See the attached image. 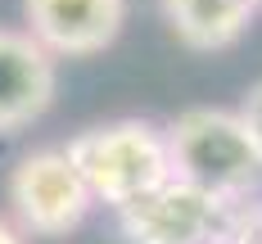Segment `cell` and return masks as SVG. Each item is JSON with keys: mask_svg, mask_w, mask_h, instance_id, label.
Masks as SVG:
<instances>
[{"mask_svg": "<svg viewBox=\"0 0 262 244\" xmlns=\"http://www.w3.org/2000/svg\"><path fill=\"white\" fill-rule=\"evenodd\" d=\"M0 244H27V235L9 221V217H0Z\"/></svg>", "mask_w": 262, "mask_h": 244, "instance_id": "obj_10", "label": "cell"}, {"mask_svg": "<svg viewBox=\"0 0 262 244\" xmlns=\"http://www.w3.org/2000/svg\"><path fill=\"white\" fill-rule=\"evenodd\" d=\"M217 244H222V240H217Z\"/></svg>", "mask_w": 262, "mask_h": 244, "instance_id": "obj_11", "label": "cell"}, {"mask_svg": "<svg viewBox=\"0 0 262 244\" xmlns=\"http://www.w3.org/2000/svg\"><path fill=\"white\" fill-rule=\"evenodd\" d=\"M59 68L23 27H0V136L32 127L54 104Z\"/></svg>", "mask_w": 262, "mask_h": 244, "instance_id": "obj_6", "label": "cell"}, {"mask_svg": "<svg viewBox=\"0 0 262 244\" xmlns=\"http://www.w3.org/2000/svg\"><path fill=\"white\" fill-rule=\"evenodd\" d=\"M163 131L172 154V181L204 190L226 208L249 204L262 186V154L235 108H185Z\"/></svg>", "mask_w": 262, "mask_h": 244, "instance_id": "obj_1", "label": "cell"}, {"mask_svg": "<svg viewBox=\"0 0 262 244\" xmlns=\"http://www.w3.org/2000/svg\"><path fill=\"white\" fill-rule=\"evenodd\" d=\"M91 208H95V199L81 181V172L68 163L63 145L32 149L14 163V172H9V213H14V226L23 235L59 240V235L77 231Z\"/></svg>", "mask_w": 262, "mask_h": 244, "instance_id": "obj_3", "label": "cell"}, {"mask_svg": "<svg viewBox=\"0 0 262 244\" xmlns=\"http://www.w3.org/2000/svg\"><path fill=\"white\" fill-rule=\"evenodd\" d=\"M222 244H262V199H249V204L231 208Z\"/></svg>", "mask_w": 262, "mask_h": 244, "instance_id": "obj_8", "label": "cell"}, {"mask_svg": "<svg viewBox=\"0 0 262 244\" xmlns=\"http://www.w3.org/2000/svg\"><path fill=\"white\" fill-rule=\"evenodd\" d=\"M226 217L231 208L217 204L212 194L185 181H167L154 194L122 208L118 221L131 244H217L226 235Z\"/></svg>", "mask_w": 262, "mask_h": 244, "instance_id": "obj_4", "label": "cell"}, {"mask_svg": "<svg viewBox=\"0 0 262 244\" xmlns=\"http://www.w3.org/2000/svg\"><path fill=\"white\" fill-rule=\"evenodd\" d=\"M23 32L59 59H91L127 27V0H23Z\"/></svg>", "mask_w": 262, "mask_h": 244, "instance_id": "obj_5", "label": "cell"}, {"mask_svg": "<svg viewBox=\"0 0 262 244\" xmlns=\"http://www.w3.org/2000/svg\"><path fill=\"white\" fill-rule=\"evenodd\" d=\"M239 122H244V131H249V140L258 145V154H262V81H253L249 91H244V100H239Z\"/></svg>", "mask_w": 262, "mask_h": 244, "instance_id": "obj_9", "label": "cell"}, {"mask_svg": "<svg viewBox=\"0 0 262 244\" xmlns=\"http://www.w3.org/2000/svg\"><path fill=\"white\" fill-rule=\"evenodd\" d=\"M63 154L81 172L91 199L118 213L172 181L167 131L154 127L149 118H118V122L86 127L63 145Z\"/></svg>", "mask_w": 262, "mask_h": 244, "instance_id": "obj_2", "label": "cell"}, {"mask_svg": "<svg viewBox=\"0 0 262 244\" xmlns=\"http://www.w3.org/2000/svg\"><path fill=\"white\" fill-rule=\"evenodd\" d=\"M258 5L262 0H163V14H167V27L177 32L181 46L212 54L244 36Z\"/></svg>", "mask_w": 262, "mask_h": 244, "instance_id": "obj_7", "label": "cell"}]
</instances>
